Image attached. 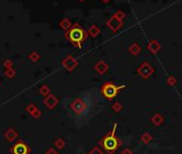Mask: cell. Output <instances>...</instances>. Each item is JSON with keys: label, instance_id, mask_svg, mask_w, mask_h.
Here are the masks:
<instances>
[{"label": "cell", "instance_id": "cell-1", "mask_svg": "<svg viewBox=\"0 0 182 154\" xmlns=\"http://www.w3.org/2000/svg\"><path fill=\"white\" fill-rule=\"evenodd\" d=\"M116 126H114V129L109 134H107L104 138L100 141V144L104 151H106L107 153H114L117 149L120 146V140L116 136Z\"/></svg>", "mask_w": 182, "mask_h": 154}, {"label": "cell", "instance_id": "cell-2", "mask_svg": "<svg viewBox=\"0 0 182 154\" xmlns=\"http://www.w3.org/2000/svg\"><path fill=\"white\" fill-rule=\"evenodd\" d=\"M67 38L76 46L82 47V43L87 38V33L83 30L79 25H74L71 29L67 32Z\"/></svg>", "mask_w": 182, "mask_h": 154}, {"label": "cell", "instance_id": "cell-3", "mask_svg": "<svg viewBox=\"0 0 182 154\" xmlns=\"http://www.w3.org/2000/svg\"><path fill=\"white\" fill-rule=\"evenodd\" d=\"M122 88H124V86L117 87L113 82H106V84H104L102 87V94L104 95L106 99L111 100L118 94V91Z\"/></svg>", "mask_w": 182, "mask_h": 154}, {"label": "cell", "instance_id": "cell-4", "mask_svg": "<svg viewBox=\"0 0 182 154\" xmlns=\"http://www.w3.org/2000/svg\"><path fill=\"white\" fill-rule=\"evenodd\" d=\"M107 26H108L113 31H116L122 26V22H121V19L118 18L117 16H113V18H111L107 22Z\"/></svg>", "mask_w": 182, "mask_h": 154}, {"label": "cell", "instance_id": "cell-5", "mask_svg": "<svg viewBox=\"0 0 182 154\" xmlns=\"http://www.w3.org/2000/svg\"><path fill=\"white\" fill-rule=\"evenodd\" d=\"M27 147L25 144H17L16 147L14 148V153L15 154H27Z\"/></svg>", "mask_w": 182, "mask_h": 154}, {"label": "cell", "instance_id": "cell-6", "mask_svg": "<svg viewBox=\"0 0 182 154\" xmlns=\"http://www.w3.org/2000/svg\"><path fill=\"white\" fill-rule=\"evenodd\" d=\"M89 33H90L91 35H93V37H95V35L99 33V29L96 28L95 26H92L90 28V30H89Z\"/></svg>", "mask_w": 182, "mask_h": 154}, {"label": "cell", "instance_id": "cell-7", "mask_svg": "<svg viewBox=\"0 0 182 154\" xmlns=\"http://www.w3.org/2000/svg\"><path fill=\"white\" fill-rule=\"evenodd\" d=\"M70 25H71V24H70V22L68 21V19H64V21H62L61 23H60V26H61L63 29H68Z\"/></svg>", "mask_w": 182, "mask_h": 154}, {"label": "cell", "instance_id": "cell-8", "mask_svg": "<svg viewBox=\"0 0 182 154\" xmlns=\"http://www.w3.org/2000/svg\"><path fill=\"white\" fill-rule=\"evenodd\" d=\"M103 1H104V2H108L109 0H103Z\"/></svg>", "mask_w": 182, "mask_h": 154}, {"label": "cell", "instance_id": "cell-9", "mask_svg": "<svg viewBox=\"0 0 182 154\" xmlns=\"http://www.w3.org/2000/svg\"><path fill=\"white\" fill-rule=\"evenodd\" d=\"M80 1H84V0H80Z\"/></svg>", "mask_w": 182, "mask_h": 154}]
</instances>
